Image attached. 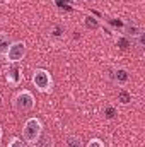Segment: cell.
<instances>
[{"instance_id":"16","label":"cell","mask_w":145,"mask_h":147,"mask_svg":"<svg viewBox=\"0 0 145 147\" xmlns=\"http://www.w3.org/2000/svg\"><path fill=\"white\" fill-rule=\"evenodd\" d=\"M75 2H87V0H75Z\"/></svg>"},{"instance_id":"8","label":"cell","mask_w":145,"mask_h":147,"mask_svg":"<svg viewBox=\"0 0 145 147\" xmlns=\"http://www.w3.org/2000/svg\"><path fill=\"white\" fill-rule=\"evenodd\" d=\"M10 45H12V38L9 36L7 33L0 31V55L2 57H5V53H7V50H9Z\"/></svg>"},{"instance_id":"15","label":"cell","mask_w":145,"mask_h":147,"mask_svg":"<svg viewBox=\"0 0 145 147\" xmlns=\"http://www.w3.org/2000/svg\"><path fill=\"white\" fill-rule=\"evenodd\" d=\"M2 135H3V132H2V127H0V142H2Z\"/></svg>"},{"instance_id":"2","label":"cell","mask_w":145,"mask_h":147,"mask_svg":"<svg viewBox=\"0 0 145 147\" xmlns=\"http://www.w3.org/2000/svg\"><path fill=\"white\" fill-rule=\"evenodd\" d=\"M36 106V99L34 94L28 89H22L19 92H15V96L12 98V108L17 113H29L34 110Z\"/></svg>"},{"instance_id":"14","label":"cell","mask_w":145,"mask_h":147,"mask_svg":"<svg viewBox=\"0 0 145 147\" xmlns=\"http://www.w3.org/2000/svg\"><path fill=\"white\" fill-rule=\"evenodd\" d=\"M3 106V98H2V94H0V108Z\"/></svg>"},{"instance_id":"11","label":"cell","mask_w":145,"mask_h":147,"mask_svg":"<svg viewBox=\"0 0 145 147\" xmlns=\"http://www.w3.org/2000/svg\"><path fill=\"white\" fill-rule=\"evenodd\" d=\"M7 147H28V144H26L22 139H19V137H12V139L9 140V146Z\"/></svg>"},{"instance_id":"7","label":"cell","mask_w":145,"mask_h":147,"mask_svg":"<svg viewBox=\"0 0 145 147\" xmlns=\"http://www.w3.org/2000/svg\"><path fill=\"white\" fill-rule=\"evenodd\" d=\"M33 147H55V140L50 134H41L39 139L33 144Z\"/></svg>"},{"instance_id":"5","label":"cell","mask_w":145,"mask_h":147,"mask_svg":"<svg viewBox=\"0 0 145 147\" xmlns=\"http://www.w3.org/2000/svg\"><path fill=\"white\" fill-rule=\"evenodd\" d=\"M5 80L10 84V86H19L22 82V74L17 67H12L5 72Z\"/></svg>"},{"instance_id":"4","label":"cell","mask_w":145,"mask_h":147,"mask_svg":"<svg viewBox=\"0 0 145 147\" xmlns=\"http://www.w3.org/2000/svg\"><path fill=\"white\" fill-rule=\"evenodd\" d=\"M26 53H28V46H26L24 41H12V45L9 46V50L5 53V60H7V63L22 62Z\"/></svg>"},{"instance_id":"3","label":"cell","mask_w":145,"mask_h":147,"mask_svg":"<svg viewBox=\"0 0 145 147\" xmlns=\"http://www.w3.org/2000/svg\"><path fill=\"white\" fill-rule=\"evenodd\" d=\"M33 84L39 92H51V89H53L51 74L44 69H36L33 74Z\"/></svg>"},{"instance_id":"6","label":"cell","mask_w":145,"mask_h":147,"mask_svg":"<svg viewBox=\"0 0 145 147\" xmlns=\"http://www.w3.org/2000/svg\"><path fill=\"white\" fill-rule=\"evenodd\" d=\"M113 79H114V82H116L118 86H126L128 80H130V74H128L126 69L119 67V69H116V70L113 72Z\"/></svg>"},{"instance_id":"13","label":"cell","mask_w":145,"mask_h":147,"mask_svg":"<svg viewBox=\"0 0 145 147\" xmlns=\"http://www.w3.org/2000/svg\"><path fill=\"white\" fill-rule=\"evenodd\" d=\"M85 147H104V142L101 139H91Z\"/></svg>"},{"instance_id":"12","label":"cell","mask_w":145,"mask_h":147,"mask_svg":"<svg viewBox=\"0 0 145 147\" xmlns=\"http://www.w3.org/2000/svg\"><path fill=\"white\" fill-rule=\"evenodd\" d=\"M135 41H137V48H138V50H144V45H145V33H140L138 36H135Z\"/></svg>"},{"instance_id":"10","label":"cell","mask_w":145,"mask_h":147,"mask_svg":"<svg viewBox=\"0 0 145 147\" xmlns=\"http://www.w3.org/2000/svg\"><path fill=\"white\" fill-rule=\"evenodd\" d=\"M65 144H67V147H84L82 146V140L77 135H68L67 140H65Z\"/></svg>"},{"instance_id":"9","label":"cell","mask_w":145,"mask_h":147,"mask_svg":"<svg viewBox=\"0 0 145 147\" xmlns=\"http://www.w3.org/2000/svg\"><path fill=\"white\" fill-rule=\"evenodd\" d=\"M84 26H85V29L96 31V29L101 28V22H99L94 16H85V17H84Z\"/></svg>"},{"instance_id":"17","label":"cell","mask_w":145,"mask_h":147,"mask_svg":"<svg viewBox=\"0 0 145 147\" xmlns=\"http://www.w3.org/2000/svg\"><path fill=\"white\" fill-rule=\"evenodd\" d=\"M0 2H3V0H0Z\"/></svg>"},{"instance_id":"1","label":"cell","mask_w":145,"mask_h":147,"mask_svg":"<svg viewBox=\"0 0 145 147\" xmlns=\"http://www.w3.org/2000/svg\"><path fill=\"white\" fill-rule=\"evenodd\" d=\"M43 134V123L41 120L36 116H31L24 121L22 125V140L28 144V146H33L39 139V135Z\"/></svg>"}]
</instances>
